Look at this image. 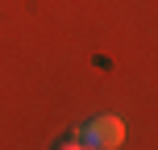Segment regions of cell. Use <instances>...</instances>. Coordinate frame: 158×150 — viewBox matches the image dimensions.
I'll use <instances>...</instances> for the list:
<instances>
[{
  "label": "cell",
  "instance_id": "obj_1",
  "mask_svg": "<svg viewBox=\"0 0 158 150\" xmlns=\"http://www.w3.org/2000/svg\"><path fill=\"white\" fill-rule=\"evenodd\" d=\"M79 142L87 150H117L125 142V125H121V117H112V113H104V117H92L83 129H79Z\"/></svg>",
  "mask_w": 158,
  "mask_h": 150
},
{
  "label": "cell",
  "instance_id": "obj_2",
  "mask_svg": "<svg viewBox=\"0 0 158 150\" xmlns=\"http://www.w3.org/2000/svg\"><path fill=\"white\" fill-rule=\"evenodd\" d=\"M54 150H87V146H83V142H79V138H63V142H58Z\"/></svg>",
  "mask_w": 158,
  "mask_h": 150
}]
</instances>
